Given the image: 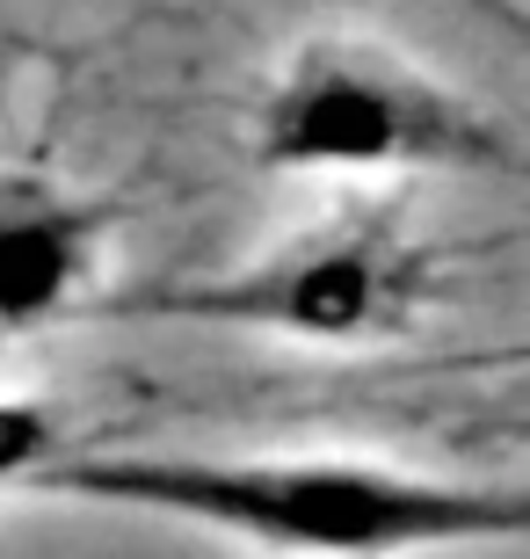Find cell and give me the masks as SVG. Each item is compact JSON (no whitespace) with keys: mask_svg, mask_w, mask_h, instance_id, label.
Instances as JSON below:
<instances>
[{"mask_svg":"<svg viewBox=\"0 0 530 559\" xmlns=\"http://www.w3.org/2000/svg\"><path fill=\"white\" fill-rule=\"evenodd\" d=\"M30 487L269 559H428L530 531L523 487L342 451H59Z\"/></svg>","mask_w":530,"mask_h":559,"instance_id":"1","label":"cell"},{"mask_svg":"<svg viewBox=\"0 0 530 559\" xmlns=\"http://www.w3.org/2000/svg\"><path fill=\"white\" fill-rule=\"evenodd\" d=\"M59 451H66L59 407L22 400V393H0V487H30Z\"/></svg>","mask_w":530,"mask_h":559,"instance_id":"5","label":"cell"},{"mask_svg":"<svg viewBox=\"0 0 530 559\" xmlns=\"http://www.w3.org/2000/svg\"><path fill=\"white\" fill-rule=\"evenodd\" d=\"M428 254L392 226H334L298 248L225 262L204 276H161L123 290L117 320L197 334H255L291 349H370L400 342L428 306Z\"/></svg>","mask_w":530,"mask_h":559,"instance_id":"3","label":"cell"},{"mask_svg":"<svg viewBox=\"0 0 530 559\" xmlns=\"http://www.w3.org/2000/svg\"><path fill=\"white\" fill-rule=\"evenodd\" d=\"M103 270V211L51 197V189H8L0 197V334H44L73 320Z\"/></svg>","mask_w":530,"mask_h":559,"instance_id":"4","label":"cell"},{"mask_svg":"<svg viewBox=\"0 0 530 559\" xmlns=\"http://www.w3.org/2000/svg\"><path fill=\"white\" fill-rule=\"evenodd\" d=\"M247 153L298 182H378V175H509L516 139L466 87L392 59L364 37H320L276 66L255 103Z\"/></svg>","mask_w":530,"mask_h":559,"instance_id":"2","label":"cell"}]
</instances>
